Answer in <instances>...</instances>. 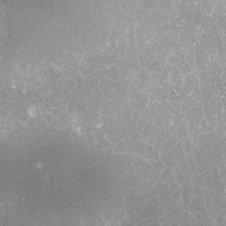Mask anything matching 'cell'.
Segmentation results:
<instances>
[{
  "instance_id": "cell-26",
  "label": "cell",
  "mask_w": 226,
  "mask_h": 226,
  "mask_svg": "<svg viewBox=\"0 0 226 226\" xmlns=\"http://www.w3.org/2000/svg\"><path fill=\"white\" fill-rule=\"evenodd\" d=\"M137 128V122L134 121V119H129L128 121L125 123V130L130 131V130H134Z\"/></svg>"
},
{
  "instance_id": "cell-15",
  "label": "cell",
  "mask_w": 226,
  "mask_h": 226,
  "mask_svg": "<svg viewBox=\"0 0 226 226\" xmlns=\"http://www.w3.org/2000/svg\"><path fill=\"white\" fill-rule=\"evenodd\" d=\"M128 137L132 141H135V140H139L142 139L141 138V131H140L139 129H134V130H130V131H126Z\"/></svg>"
},
{
  "instance_id": "cell-6",
  "label": "cell",
  "mask_w": 226,
  "mask_h": 226,
  "mask_svg": "<svg viewBox=\"0 0 226 226\" xmlns=\"http://www.w3.org/2000/svg\"><path fill=\"white\" fill-rule=\"evenodd\" d=\"M204 12L202 11V8L199 4L194 6V15H193V21H194V25L197 27H200L202 24V21L204 19Z\"/></svg>"
},
{
  "instance_id": "cell-24",
  "label": "cell",
  "mask_w": 226,
  "mask_h": 226,
  "mask_svg": "<svg viewBox=\"0 0 226 226\" xmlns=\"http://www.w3.org/2000/svg\"><path fill=\"white\" fill-rule=\"evenodd\" d=\"M183 82H184V80H183V78L181 77V76L175 81L174 86H173V88H174L173 90H174L177 94H179L180 93V90H181V87H182Z\"/></svg>"
},
{
  "instance_id": "cell-27",
  "label": "cell",
  "mask_w": 226,
  "mask_h": 226,
  "mask_svg": "<svg viewBox=\"0 0 226 226\" xmlns=\"http://www.w3.org/2000/svg\"><path fill=\"white\" fill-rule=\"evenodd\" d=\"M186 62L192 67H195V58H194V52L193 51L188 53L187 57H186Z\"/></svg>"
},
{
  "instance_id": "cell-31",
  "label": "cell",
  "mask_w": 226,
  "mask_h": 226,
  "mask_svg": "<svg viewBox=\"0 0 226 226\" xmlns=\"http://www.w3.org/2000/svg\"><path fill=\"white\" fill-rule=\"evenodd\" d=\"M194 183L197 184V185L200 186V188H203V185H204V179H202V177H201V175L198 174V176H196L194 178Z\"/></svg>"
},
{
  "instance_id": "cell-36",
  "label": "cell",
  "mask_w": 226,
  "mask_h": 226,
  "mask_svg": "<svg viewBox=\"0 0 226 226\" xmlns=\"http://www.w3.org/2000/svg\"><path fill=\"white\" fill-rule=\"evenodd\" d=\"M140 166H141V167H143L144 169L147 170H150L152 169V167H153V165L149 164L147 161H142V164H141Z\"/></svg>"
},
{
  "instance_id": "cell-17",
  "label": "cell",
  "mask_w": 226,
  "mask_h": 226,
  "mask_svg": "<svg viewBox=\"0 0 226 226\" xmlns=\"http://www.w3.org/2000/svg\"><path fill=\"white\" fill-rule=\"evenodd\" d=\"M216 133L214 131V132H211V133H209V135H208V139H207V141H206L205 146L203 148L205 149H208V148H210L212 147L214 144L216 143Z\"/></svg>"
},
{
  "instance_id": "cell-18",
  "label": "cell",
  "mask_w": 226,
  "mask_h": 226,
  "mask_svg": "<svg viewBox=\"0 0 226 226\" xmlns=\"http://www.w3.org/2000/svg\"><path fill=\"white\" fill-rule=\"evenodd\" d=\"M171 199H170V202H171V204L175 207H179V201H180V198H181V191L180 189H178V190H176L173 193V194L171 195L170 197Z\"/></svg>"
},
{
  "instance_id": "cell-11",
  "label": "cell",
  "mask_w": 226,
  "mask_h": 226,
  "mask_svg": "<svg viewBox=\"0 0 226 226\" xmlns=\"http://www.w3.org/2000/svg\"><path fill=\"white\" fill-rule=\"evenodd\" d=\"M180 72L179 69L177 68L176 66H171L170 69V72H169V81L170 83H175V81L180 77Z\"/></svg>"
},
{
  "instance_id": "cell-33",
  "label": "cell",
  "mask_w": 226,
  "mask_h": 226,
  "mask_svg": "<svg viewBox=\"0 0 226 226\" xmlns=\"http://www.w3.org/2000/svg\"><path fill=\"white\" fill-rule=\"evenodd\" d=\"M131 116H132V119H134V121H136V122H138L141 118V114L140 111H133Z\"/></svg>"
},
{
  "instance_id": "cell-37",
  "label": "cell",
  "mask_w": 226,
  "mask_h": 226,
  "mask_svg": "<svg viewBox=\"0 0 226 226\" xmlns=\"http://www.w3.org/2000/svg\"><path fill=\"white\" fill-rule=\"evenodd\" d=\"M86 139H87V141L88 145H95L96 144V140H95V138H94V136H92L91 134H89V135H87V137H86Z\"/></svg>"
},
{
  "instance_id": "cell-32",
  "label": "cell",
  "mask_w": 226,
  "mask_h": 226,
  "mask_svg": "<svg viewBox=\"0 0 226 226\" xmlns=\"http://www.w3.org/2000/svg\"><path fill=\"white\" fill-rule=\"evenodd\" d=\"M206 122H207V124H209V125L216 126V125H217V118H216L215 115H214V116H211V117H208L207 119H206Z\"/></svg>"
},
{
  "instance_id": "cell-23",
  "label": "cell",
  "mask_w": 226,
  "mask_h": 226,
  "mask_svg": "<svg viewBox=\"0 0 226 226\" xmlns=\"http://www.w3.org/2000/svg\"><path fill=\"white\" fill-rule=\"evenodd\" d=\"M167 100H168V102H169L170 103H179V96L177 95V93L175 92L173 89H171V90L170 91L169 96H168Z\"/></svg>"
},
{
  "instance_id": "cell-5",
  "label": "cell",
  "mask_w": 226,
  "mask_h": 226,
  "mask_svg": "<svg viewBox=\"0 0 226 226\" xmlns=\"http://www.w3.org/2000/svg\"><path fill=\"white\" fill-rule=\"evenodd\" d=\"M190 179L186 180V182L183 183V186L181 188V194L183 198V207L185 210H189V205L191 202V194L190 188H189Z\"/></svg>"
},
{
  "instance_id": "cell-25",
  "label": "cell",
  "mask_w": 226,
  "mask_h": 226,
  "mask_svg": "<svg viewBox=\"0 0 226 226\" xmlns=\"http://www.w3.org/2000/svg\"><path fill=\"white\" fill-rule=\"evenodd\" d=\"M150 172H151V175H152V178H153V179H158L160 175L162 173V169L153 166L152 169L150 170Z\"/></svg>"
},
{
  "instance_id": "cell-16",
  "label": "cell",
  "mask_w": 226,
  "mask_h": 226,
  "mask_svg": "<svg viewBox=\"0 0 226 226\" xmlns=\"http://www.w3.org/2000/svg\"><path fill=\"white\" fill-rule=\"evenodd\" d=\"M213 92H211L210 90H208V91H203V92L200 93V99L201 100V102L203 103V104L205 103H209L213 98Z\"/></svg>"
},
{
  "instance_id": "cell-21",
  "label": "cell",
  "mask_w": 226,
  "mask_h": 226,
  "mask_svg": "<svg viewBox=\"0 0 226 226\" xmlns=\"http://www.w3.org/2000/svg\"><path fill=\"white\" fill-rule=\"evenodd\" d=\"M208 135H209V133H202L201 134H199L196 136V140H197V142L199 143L201 148H203L205 146L206 141H207V139H208Z\"/></svg>"
},
{
  "instance_id": "cell-30",
  "label": "cell",
  "mask_w": 226,
  "mask_h": 226,
  "mask_svg": "<svg viewBox=\"0 0 226 226\" xmlns=\"http://www.w3.org/2000/svg\"><path fill=\"white\" fill-rule=\"evenodd\" d=\"M147 122H148V119L145 118L144 116H141L140 119L137 122V129H139L140 131H142L144 125H145V124L147 123Z\"/></svg>"
},
{
  "instance_id": "cell-13",
  "label": "cell",
  "mask_w": 226,
  "mask_h": 226,
  "mask_svg": "<svg viewBox=\"0 0 226 226\" xmlns=\"http://www.w3.org/2000/svg\"><path fill=\"white\" fill-rule=\"evenodd\" d=\"M173 170H174V171H173V174H174L175 180L177 181V183H178L179 185H182L185 181L183 171H182L178 166H176L174 169H173Z\"/></svg>"
},
{
  "instance_id": "cell-3",
  "label": "cell",
  "mask_w": 226,
  "mask_h": 226,
  "mask_svg": "<svg viewBox=\"0 0 226 226\" xmlns=\"http://www.w3.org/2000/svg\"><path fill=\"white\" fill-rule=\"evenodd\" d=\"M146 144L142 140H135V141H131L130 143L126 146L125 151L133 153V154L138 155L139 156H143L146 151Z\"/></svg>"
},
{
  "instance_id": "cell-12",
  "label": "cell",
  "mask_w": 226,
  "mask_h": 226,
  "mask_svg": "<svg viewBox=\"0 0 226 226\" xmlns=\"http://www.w3.org/2000/svg\"><path fill=\"white\" fill-rule=\"evenodd\" d=\"M165 50V44L163 42H152L150 43V51L155 55H161Z\"/></svg>"
},
{
  "instance_id": "cell-10",
  "label": "cell",
  "mask_w": 226,
  "mask_h": 226,
  "mask_svg": "<svg viewBox=\"0 0 226 226\" xmlns=\"http://www.w3.org/2000/svg\"><path fill=\"white\" fill-rule=\"evenodd\" d=\"M155 129V125L152 121H149L145 124L142 132H141V138L144 141H148L150 137V134L152 133V131Z\"/></svg>"
},
{
  "instance_id": "cell-20",
  "label": "cell",
  "mask_w": 226,
  "mask_h": 226,
  "mask_svg": "<svg viewBox=\"0 0 226 226\" xmlns=\"http://www.w3.org/2000/svg\"><path fill=\"white\" fill-rule=\"evenodd\" d=\"M203 112H204V116H206L207 118H208V117H211V116H214V115L216 114L215 110L211 107L209 103H205V104H204V106H203Z\"/></svg>"
},
{
  "instance_id": "cell-14",
  "label": "cell",
  "mask_w": 226,
  "mask_h": 226,
  "mask_svg": "<svg viewBox=\"0 0 226 226\" xmlns=\"http://www.w3.org/2000/svg\"><path fill=\"white\" fill-rule=\"evenodd\" d=\"M162 63H163V61L160 59L159 57H157V58H155V59H154L153 61L151 62V64L149 65V66L147 69H148L149 72H158L160 68H161V66H162Z\"/></svg>"
},
{
  "instance_id": "cell-2",
  "label": "cell",
  "mask_w": 226,
  "mask_h": 226,
  "mask_svg": "<svg viewBox=\"0 0 226 226\" xmlns=\"http://www.w3.org/2000/svg\"><path fill=\"white\" fill-rule=\"evenodd\" d=\"M194 55L195 64L198 71L199 72L206 71L207 65L209 64V54H208V52H206L200 45H198Z\"/></svg>"
},
{
  "instance_id": "cell-34",
  "label": "cell",
  "mask_w": 226,
  "mask_h": 226,
  "mask_svg": "<svg viewBox=\"0 0 226 226\" xmlns=\"http://www.w3.org/2000/svg\"><path fill=\"white\" fill-rule=\"evenodd\" d=\"M148 141H149V144H150V145H153V144H154V142L155 141V129H154V130L152 131V133L150 134V137H149Z\"/></svg>"
},
{
  "instance_id": "cell-19",
  "label": "cell",
  "mask_w": 226,
  "mask_h": 226,
  "mask_svg": "<svg viewBox=\"0 0 226 226\" xmlns=\"http://www.w3.org/2000/svg\"><path fill=\"white\" fill-rule=\"evenodd\" d=\"M182 149L184 150L186 156L191 155H192V140L186 138L185 140V141L182 143Z\"/></svg>"
},
{
  "instance_id": "cell-29",
  "label": "cell",
  "mask_w": 226,
  "mask_h": 226,
  "mask_svg": "<svg viewBox=\"0 0 226 226\" xmlns=\"http://www.w3.org/2000/svg\"><path fill=\"white\" fill-rule=\"evenodd\" d=\"M183 72L182 73L184 74V75H188V74H190L192 73V70H193V67L191 66L190 65L187 63V62H185V65H184V67H183Z\"/></svg>"
},
{
  "instance_id": "cell-9",
  "label": "cell",
  "mask_w": 226,
  "mask_h": 226,
  "mask_svg": "<svg viewBox=\"0 0 226 226\" xmlns=\"http://www.w3.org/2000/svg\"><path fill=\"white\" fill-rule=\"evenodd\" d=\"M145 158L147 160H158L159 159V152L154 149L152 145L149 144L146 146V151H145Z\"/></svg>"
},
{
  "instance_id": "cell-38",
  "label": "cell",
  "mask_w": 226,
  "mask_h": 226,
  "mask_svg": "<svg viewBox=\"0 0 226 226\" xmlns=\"http://www.w3.org/2000/svg\"><path fill=\"white\" fill-rule=\"evenodd\" d=\"M152 179V175H151V172L150 171H148V172H146L145 174L143 175V179L145 181H148V180L151 179Z\"/></svg>"
},
{
  "instance_id": "cell-8",
  "label": "cell",
  "mask_w": 226,
  "mask_h": 226,
  "mask_svg": "<svg viewBox=\"0 0 226 226\" xmlns=\"http://www.w3.org/2000/svg\"><path fill=\"white\" fill-rule=\"evenodd\" d=\"M135 28H136V24L133 23L128 27L127 32H126V38L128 40L129 46L132 49H134L137 47V42H136V37H135Z\"/></svg>"
},
{
  "instance_id": "cell-39",
  "label": "cell",
  "mask_w": 226,
  "mask_h": 226,
  "mask_svg": "<svg viewBox=\"0 0 226 226\" xmlns=\"http://www.w3.org/2000/svg\"><path fill=\"white\" fill-rule=\"evenodd\" d=\"M224 174H225V169H221V171L219 170V178H222L224 179Z\"/></svg>"
},
{
  "instance_id": "cell-35",
  "label": "cell",
  "mask_w": 226,
  "mask_h": 226,
  "mask_svg": "<svg viewBox=\"0 0 226 226\" xmlns=\"http://www.w3.org/2000/svg\"><path fill=\"white\" fill-rule=\"evenodd\" d=\"M169 186H170L169 191L170 192V193H171V194H173L175 191L179 188V184H178V183H175V182H173V183H171L170 185H169Z\"/></svg>"
},
{
  "instance_id": "cell-28",
  "label": "cell",
  "mask_w": 226,
  "mask_h": 226,
  "mask_svg": "<svg viewBox=\"0 0 226 226\" xmlns=\"http://www.w3.org/2000/svg\"><path fill=\"white\" fill-rule=\"evenodd\" d=\"M125 149H126V144L124 142L123 140H119L118 141V145L116 146V149H115V151L116 152H124L125 151Z\"/></svg>"
},
{
  "instance_id": "cell-4",
  "label": "cell",
  "mask_w": 226,
  "mask_h": 226,
  "mask_svg": "<svg viewBox=\"0 0 226 226\" xmlns=\"http://www.w3.org/2000/svg\"><path fill=\"white\" fill-rule=\"evenodd\" d=\"M170 91V89L169 86L155 87L152 90V96L156 99V101L158 103H163L166 102V100L168 99Z\"/></svg>"
},
{
  "instance_id": "cell-7",
  "label": "cell",
  "mask_w": 226,
  "mask_h": 226,
  "mask_svg": "<svg viewBox=\"0 0 226 226\" xmlns=\"http://www.w3.org/2000/svg\"><path fill=\"white\" fill-rule=\"evenodd\" d=\"M161 161L163 162V164L165 165L170 169H174L177 166V161L175 159L174 155L171 154V152H165L163 153L161 156Z\"/></svg>"
},
{
  "instance_id": "cell-1",
  "label": "cell",
  "mask_w": 226,
  "mask_h": 226,
  "mask_svg": "<svg viewBox=\"0 0 226 226\" xmlns=\"http://www.w3.org/2000/svg\"><path fill=\"white\" fill-rule=\"evenodd\" d=\"M196 81H197V74L195 72H192L185 76L179 96V103H183L185 99L190 96L191 93L193 92L194 88Z\"/></svg>"
},
{
  "instance_id": "cell-22",
  "label": "cell",
  "mask_w": 226,
  "mask_h": 226,
  "mask_svg": "<svg viewBox=\"0 0 226 226\" xmlns=\"http://www.w3.org/2000/svg\"><path fill=\"white\" fill-rule=\"evenodd\" d=\"M110 145L111 144L109 142V140L104 139V138H101V139L98 140L97 142H96V148L98 149H103L110 147Z\"/></svg>"
}]
</instances>
